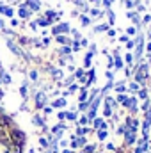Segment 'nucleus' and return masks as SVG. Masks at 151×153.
Listing matches in <instances>:
<instances>
[{"label":"nucleus","mask_w":151,"mask_h":153,"mask_svg":"<svg viewBox=\"0 0 151 153\" xmlns=\"http://www.w3.org/2000/svg\"><path fill=\"white\" fill-rule=\"evenodd\" d=\"M11 139H13V143H14V144H18V146H20V144H21V141H23V135H21L18 130H13V132H11Z\"/></svg>","instance_id":"obj_1"},{"label":"nucleus","mask_w":151,"mask_h":153,"mask_svg":"<svg viewBox=\"0 0 151 153\" xmlns=\"http://www.w3.org/2000/svg\"><path fill=\"white\" fill-rule=\"evenodd\" d=\"M5 126H7V117L0 116V128H5Z\"/></svg>","instance_id":"obj_2"},{"label":"nucleus","mask_w":151,"mask_h":153,"mask_svg":"<svg viewBox=\"0 0 151 153\" xmlns=\"http://www.w3.org/2000/svg\"><path fill=\"white\" fill-rule=\"evenodd\" d=\"M0 139H4V132H2V128H0Z\"/></svg>","instance_id":"obj_3"}]
</instances>
